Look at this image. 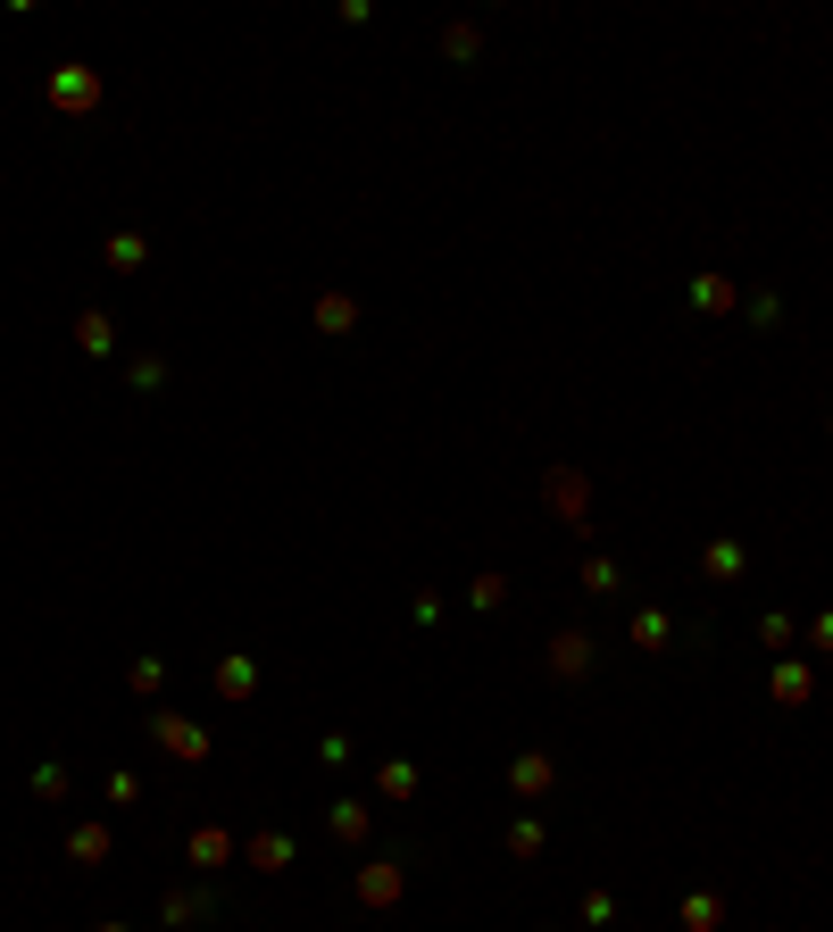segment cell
Masks as SVG:
<instances>
[{"label":"cell","instance_id":"44dd1931","mask_svg":"<svg viewBox=\"0 0 833 932\" xmlns=\"http://www.w3.org/2000/svg\"><path fill=\"white\" fill-rule=\"evenodd\" d=\"M717 891H692V899H683V924H692V932H717Z\"/></svg>","mask_w":833,"mask_h":932},{"label":"cell","instance_id":"f1b7e54d","mask_svg":"<svg viewBox=\"0 0 833 932\" xmlns=\"http://www.w3.org/2000/svg\"><path fill=\"white\" fill-rule=\"evenodd\" d=\"M584 583H592V592H617V566H608L601 550H592V559H584Z\"/></svg>","mask_w":833,"mask_h":932},{"label":"cell","instance_id":"83f0119b","mask_svg":"<svg viewBox=\"0 0 833 932\" xmlns=\"http://www.w3.org/2000/svg\"><path fill=\"white\" fill-rule=\"evenodd\" d=\"M126 683H133V691H142V700H151V691H159V683H167V667H159V658H142V667H133V674H126Z\"/></svg>","mask_w":833,"mask_h":932},{"label":"cell","instance_id":"ffe728a7","mask_svg":"<svg viewBox=\"0 0 833 932\" xmlns=\"http://www.w3.org/2000/svg\"><path fill=\"white\" fill-rule=\"evenodd\" d=\"M667 641H675V625H667L659 608H642V616H634V650H667Z\"/></svg>","mask_w":833,"mask_h":932},{"label":"cell","instance_id":"3957f363","mask_svg":"<svg viewBox=\"0 0 833 932\" xmlns=\"http://www.w3.org/2000/svg\"><path fill=\"white\" fill-rule=\"evenodd\" d=\"M51 109H58V117L100 109V75H93V67H51Z\"/></svg>","mask_w":833,"mask_h":932},{"label":"cell","instance_id":"f546056e","mask_svg":"<svg viewBox=\"0 0 833 932\" xmlns=\"http://www.w3.org/2000/svg\"><path fill=\"white\" fill-rule=\"evenodd\" d=\"M809 641H816V650L833 658V608H825V616H816V625H809Z\"/></svg>","mask_w":833,"mask_h":932},{"label":"cell","instance_id":"5b68a950","mask_svg":"<svg viewBox=\"0 0 833 932\" xmlns=\"http://www.w3.org/2000/svg\"><path fill=\"white\" fill-rule=\"evenodd\" d=\"M542 500L559 508V517L575 524V533H592V524H584V475H575V466H550V484H542Z\"/></svg>","mask_w":833,"mask_h":932},{"label":"cell","instance_id":"d6986e66","mask_svg":"<svg viewBox=\"0 0 833 932\" xmlns=\"http://www.w3.org/2000/svg\"><path fill=\"white\" fill-rule=\"evenodd\" d=\"M692 308H701V317H725V308H734V283H725V275H701V283H692Z\"/></svg>","mask_w":833,"mask_h":932},{"label":"cell","instance_id":"603a6c76","mask_svg":"<svg viewBox=\"0 0 833 932\" xmlns=\"http://www.w3.org/2000/svg\"><path fill=\"white\" fill-rule=\"evenodd\" d=\"M500 599H509V583H500V575H475V592H467V608H475V616L500 608Z\"/></svg>","mask_w":833,"mask_h":932},{"label":"cell","instance_id":"ba28073f","mask_svg":"<svg viewBox=\"0 0 833 932\" xmlns=\"http://www.w3.org/2000/svg\"><path fill=\"white\" fill-rule=\"evenodd\" d=\"M776 700H783V708H809V700H816V667H809V658H783V667H776Z\"/></svg>","mask_w":833,"mask_h":932},{"label":"cell","instance_id":"d4e9b609","mask_svg":"<svg viewBox=\"0 0 833 932\" xmlns=\"http://www.w3.org/2000/svg\"><path fill=\"white\" fill-rule=\"evenodd\" d=\"M109 800H117V808L142 800V774H133V766H117V774H109Z\"/></svg>","mask_w":833,"mask_h":932},{"label":"cell","instance_id":"7a4b0ae2","mask_svg":"<svg viewBox=\"0 0 833 932\" xmlns=\"http://www.w3.org/2000/svg\"><path fill=\"white\" fill-rule=\"evenodd\" d=\"M592 658H601V650H592V633H575V625H567V633H550L542 667H550V683H584Z\"/></svg>","mask_w":833,"mask_h":932},{"label":"cell","instance_id":"52a82bcc","mask_svg":"<svg viewBox=\"0 0 833 932\" xmlns=\"http://www.w3.org/2000/svg\"><path fill=\"white\" fill-rule=\"evenodd\" d=\"M550 783H559V766H550V749H526V758L509 766V791H517V800H542Z\"/></svg>","mask_w":833,"mask_h":932},{"label":"cell","instance_id":"4fadbf2b","mask_svg":"<svg viewBox=\"0 0 833 932\" xmlns=\"http://www.w3.org/2000/svg\"><path fill=\"white\" fill-rule=\"evenodd\" d=\"M701 566H708V583H734L742 566H750V550H742V541H708V559H701Z\"/></svg>","mask_w":833,"mask_h":932},{"label":"cell","instance_id":"9a60e30c","mask_svg":"<svg viewBox=\"0 0 833 932\" xmlns=\"http://www.w3.org/2000/svg\"><path fill=\"white\" fill-rule=\"evenodd\" d=\"M542 849H550V824L542 816H517L509 824V858H542Z\"/></svg>","mask_w":833,"mask_h":932},{"label":"cell","instance_id":"cb8c5ba5","mask_svg":"<svg viewBox=\"0 0 833 932\" xmlns=\"http://www.w3.org/2000/svg\"><path fill=\"white\" fill-rule=\"evenodd\" d=\"M126 383H133V392H159V383H167V367H159V358H133Z\"/></svg>","mask_w":833,"mask_h":932},{"label":"cell","instance_id":"484cf974","mask_svg":"<svg viewBox=\"0 0 833 932\" xmlns=\"http://www.w3.org/2000/svg\"><path fill=\"white\" fill-rule=\"evenodd\" d=\"M442 51H451V58H475V51H484V34H475V25H451V34H442Z\"/></svg>","mask_w":833,"mask_h":932},{"label":"cell","instance_id":"4316f807","mask_svg":"<svg viewBox=\"0 0 833 932\" xmlns=\"http://www.w3.org/2000/svg\"><path fill=\"white\" fill-rule=\"evenodd\" d=\"M34 791L42 800H67V766H34Z\"/></svg>","mask_w":833,"mask_h":932},{"label":"cell","instance_id":"6da1fadb","mask_svg":"<svg viewBox=\"0 0 833 932\" xmlns=\"http://www.w3.org/2000/svg\"><path fill=\"white\" fill-rule=\"evenodd\" d=\"M400 891H409V858H376V866L350 875V899H359V908H392Z\"/></svg>","mask_w":833,"mask_h":932},{"label":"cell","instance_id":"5bb4252c","mask_svg":"<svg viewBox=\"0 0 833 932\" xmlns=\"http://www.w3.org/2000/svg\"><path fill=\"white\" fill-rule=\"evenodd\" d=\"M217 691H226V700H250V691H259V667H250V658H217Z\"/></svg>","mask_w":833,"mask_h":932},{"label":"cell","instance_id":"e0dca14e","mask_svg":"<svg viewBox=\"0 0 833 932\" xmlns=\"http://www.w3.org/2000/svg\"><path fill=\"white\" fill-rule=\"evenodd\" d=\"M76 342H84L93 358H109V350H117V325L100 317V308H84V317H76Z\"/></svg>","mask_w":833,"mask_h":932},{"label":"cell","instance_id":"7c38bea8","mask_svg":"<svg viewBox=\"0 0 833 932\" xmlns=\"http://www.w3.org/2000/svg\"><path fill=\"white\" fill-rule=\"evenodd\" d=\"M142 259H151V242H142L133 225H117V234H109V267H117V275H133Z\"/></svg>","mask_w":833,"mask_h":932},{"label":"cell","instance_id":"8fae6325","mask_svg":"<svg viewBox=\"0 0 833 932\" xmlns=\"http://www.w3.org/2000/svg\"><path fill=\"white\" fill-rule=\"evenodd\" d=\"M67 858H76V866H100V858H109V824H76V833H67Z\"/></svg>","mask_w":833,"mask_h":932},{"label":"cell","instance_id":"8992f818","mask_svg":"<svg viewBox=\"0 0 833 932\" xmlns=\"http://www.w3.org/2000/svg\"><path fill=\"white\" fill-rule=\"evenodd\" d=\"M242 858L259 866V875H284V866L301 858V841H292V833H250V841H242Z\"/></svg>","mask_w":833,"mask_h":932},{"label":"cell","instance_id":"277c9868","mask_svg":"<svg viewBox=\"0 0 833 932\" xmlns=\"http://www.w3.org/2000/svg\"><path fill=\"white\" fill-rule=\"evenodd\" d=\"M151 733H159V749H167V758H184V766H208V733L192 725V716H151Z\"/></svg>","mask_w":833,"mask_h":932},{"label":"cell","instance_id":"7402d4cb","mask_svg":"<svg viewBox=\"0 0 833 932\" xmlns=\"http://www.w3.org/2000/svg\"><path fill=\"white\" fill-rule=\"evenodd\" d=\"M376 783H383V800H409V791H416V766H409V758H392Z\"/></svg>","mask_w":833,"mask_h":932},{"label":"cell","instance_id":"4dcf8cb0","mask_svg":"<svg viewBox=\"0 0 833 932\" xmlns=\"http://www.w3.org/2000/svg\"><path fill=\"white\" fill-rule=\"evenodd\" d=\"M100 932H126V924H100Z\"/></svg>","mask_w":833,"mask_h":932},{"label":"cell","instance_id":"ac0fdd59","mask_svg":"<svg viewBox=\"0 0 833 932\" xmlns=\"http://www.w3.org/2000/svg\"><path fill=\"white\" fill-rule=\"evenodd\" d=\"M325 824H334V841H367V824H376V816H367V800H334V816H325Z\"/></svg>","mask_w":833,"mask_h":932},{"label":"cell","instance_id":"2e32d148","mask_svg":"<svg viewBox=\"0 0 833 932\" xmlns=\"http://www.w3.org/2000/svg\"><path fill=\"white\" fill-rule=\"evenodd\" d=\"M201 915H217V891H208V882H201V891H175V899H167V924H201Z\"/></svg>","mask_w":833,"mask_h":932},{"label":"cell","instance_id":"9c48e42d","mask_svg":"<svg viewBox=\"0 0 833 932\" xmlns=\"http://www.w3.org/2000/svg\"><path fill=\"white\" fill-rule=\"evenodd\" d=\"M184 849H192V866H201V875H217V866L234 858V841L217 833V824H192V841H184Z\"/></svg>","mask_w":833,"mask_h":932},{"label":"cell","instance_id":"30bf717a","mask_svg":"<svg viewBox=\"0 0 833 932\" xmlns=\"http://www.w3.org/2000/svg\"><path fill=\"white\" fill-rule=\"evenodd\" d=\"M317 334H359V300L350 292H317Z\"/></svg>","mask_w":833,"mask_h":932}]
</instances>
